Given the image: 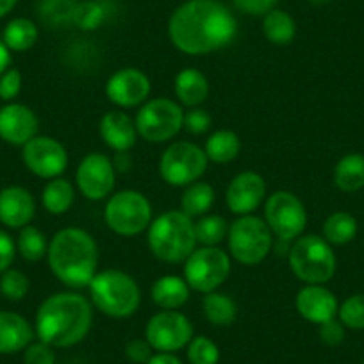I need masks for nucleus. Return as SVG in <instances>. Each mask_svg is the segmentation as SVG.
<instances>
[{"mask_svg": "<svg viewBox=\"0 0 364 364\" xmlns=\"http://www.w3.org/2000/svg\"><path fill=\"white\" fill-rule=\"evenodd\" d=\"M236 33V18L220 0H188L175 9L168 23L171 43L188 55L222 50Z\"/></svg>", "mask_w": 364, "mask_h": 364, "instance_id": "obj_1", "label": "nucleus"}, {"mask_svg": "<svg viewBox=\"0 0 364 364\" xmlns=\"http://www.w3.org/2000/svg\"><path fill=\"white\" fill-rule=\"evenodd\" d=\"M93 325V304L75 291L50 295L38 307L34 332L54 348L79 345Z\"/></svg>", "mask_w": 364, "mask_h": 364, "instance_id": "obj_2", "label": "nucleus"}, {"mask_svg": "<svg viewBox=\"0 0 364 364\" xmlns=\"http://www.w3.org/2000/svg\"><path fill=\"white\" fill-rule=\"evenodd\" d=\"M47 259L58 281L68 288H87L99 268V248L86 230L66 227L50 240Z\"/></svg>", "mask_w": 364, "mask_h": 364, "instance_id": "obj_3", "label": "nucleus"}, {"mask_svg": "<svg viewBox=\"0 0 364 364\" xmlns=\"http://www.w3.org/2000/svg\"><path fill=\"white\" fill-rule=\"evenodd\" d=\"M149 248L164 262L186 261L197 248V232L193 218L182 211H168L152 220L149 225Z\"/></svg>", "mask_w": 364, "mask_h": 364, "instance_id": "obj_4", "label": "nucleus"}, {"mask_svg": "<svg viewBox=\"0 0 364 364\" xmlns=\"http://www.w3.org/2000/svg\"><path fill=\"white\" fill-rule=\"evenodd\" d=\"M87 288L93 307L117 320L132 316L141 304L138 282L122 269L97 272Z\"/></svg>", "mask_w": 364, "mask_h": 364, "instance_id": "obj_5", "label": "nucleus"}, {"mask_svg": "<svg viewBox=\"0 0 364 364\" xmlns=\"http://www.w3.org/2000/svg\"><path fill=\"white\" fill-rule=\"evenodd\" d=\"M289 268L306 284H325L336 273V254L325 237L309 234L293 241L289 248Z\"/></svg>", "mask_w": 364, "mask_h": 364, "instance_id": "obj_6", "label": "nucleus"}, {"mask_svg": "<svg viewBox=\"0 0 364 364\" xmlns=\"http://www.w3.org/2000/svg\"><path fill=\"white\" fill-rule=\"evenodd\" d=\"M229 252L237 262L254 266L264 261L273 247V236L264 218L255 215L240 216L229 225Z\"/></svg>", "mask_w": 364, "mask_h": 364, "instance_id": "obj_7", "label": "nucleus"}, {"mask_svg": "<svg viewBox=\"0 0 364 364\" xmlns=\"http://www.w3.org/2000/svg\"><path fill=\"white\" fill-rule=\"evenodd\" d=\"M106 225L118 236H138L152 223V205L149 198L136 190L118 191L104 209Z\"/></svg>", "mask_w": 364, "mask_h": 364, "instance_id": "obj_8", "label": "nucleus"}, {"mask_svg": "<svg viewBox=\"0 0 364 364\" xmlns=\"http://www.w3.org/2000/svg\"><path fill=\"white\" fill-rule=\"evenodd\" d=\"M208 156L204 149L191 141H175L168 145L159 161V173L170 186L184 188L204 175L208 170Z\"/></svg>", "mask_w": 364, "mask_h": 364, "instance_id": "obj_9", "label": "nucleus"}, {"mask_svg": "<svg viewBox=\"0 0 364 364\" xmlns=\"http://www.w3.org/2000/svg\"><path fill=\"white\" fill-rule=\"evenodd\" d=\"M230 257L218 247L195 248L184 261V279L198 293L216 291L229 279Z\"/></svg>", "mask_w": 364, "mask_h": 364, "instance_id": "obj_10", "label": "nucleus"}, {"mask_svg": "<svg viewBox=\"0 0 364 364\" xmlns=\"http://www.w3.org/2000/svg\"><path fill=\"white\" fill-rule=\"evenodd\" d=\"M138 134L149 143H164L175 138L184 127V111L181 104L170 99H152L136 114Z\"/></svg>", "mask_w": 364, "mask_h": 364, "instance_id": "obj_11", "label": "nucleus"}, {"mask_svg": "<svg viewBox=\"0 0 364 364\" xmlns=\"http://www.w3.org/2000/svg\"><path fill=\"white\" fill-rule=\"evenodd\" d=\"M264 222L281 241H295L306 230V205L291 191H275L264 204Z\"/></svg>", "mask_w": 364, "mask_h": 364, "instance_id": "obj_12", "label": "nucleus"}, {"mask_svg": "<svg viewBox=\"0 0 364 364\" xmlns=\"http://www.w3.org/2000/svg\"><path fill=\"white\" fill-rule=\"evenodd\" d=\"M193 336L190 318L178 311H159L150 318L145 328V339L152 345L154 352H178L188 346Z\"/></svg>", "mask_w": 364, "mask_h": 364, "instance_id": "obj_13", "label": "nucleus"}, {"mask_svg": "<svg viewBox=\"0 0 364 364\" xmlns=\"http://www.w3.org/2000/svg\"><path fill=\"white\" fill-rule=\"evenodd\" d=\"M117 170L113 161L104 154L91 152L82 157L75 171V182L87 200H104L114 190Z\"/></svg>", "mask_w": 364, "mask_h": 364, "instance_id": "obj_14", "label": "nucleus"}, {"mask_svg": "<svg viewBox=\"0 0 364 364\" xmlns=\"http://www.w3.org/2000/svg\"><path fill=\"white\" fill-rule=\"evenodd\" d=\"M23 163L41 178H55L68 166V152L65 145L50 136H34L23 145Z\"/></svg>", "mask_w": 364, "mask_h": 364, "instance_id": "obj_15", "label": "nucleus"}, {"mask_svg": "<svg viewBox=\"0 0 364 364\" xmlns=\"http://www.w3.org/2000/svg\"><path fill=\"white\" fill-rule=\"evenodd\" d=\"M150 79L138 68H122L106 82V95L114 106L136 107L150 95Z\"/></svg>", "mask_w": 364, "mask_h": 364, "instance_id": "obj_16", "label": "nucleus"}, {"mask_svg": "<svg viewBox=\"0 0 364 364\" xmlns=\"http://www.w3.org/2000/svg\"><path fill=\"white\" fill-rule=\"evenodd\" d=\"M266 197V182L257 171H241L230 181L225 200L230 213L237 216L252 215Z\"/></svg>", "mask_w": 364, "mask_h": 364, "instance_id": "obj_17", "label": "nucleus"}, {"mask_svg": "<svg viewBox=\"0 0 364 364\" xmlns=\"http://www.w3.org/2000/svg\"><path fill=\"white\" fill-rule=\"evenodd\" d=\"M296 311L304 320L311 323L321 325L328 320H334L339 311L338 299L331 289L323 284H306L295 299Z\"/></svg>", "mask_w": 364, "mask_h": 364, "instance_id": "obj_18", "label": "nucleus"}, {"mask_svg": "<svg viewBox=\"0 0 364 364\" xmlns=\"http://www.w3.org/2000/svg\"><path fill=\"white\" fill-rule=\"evenodd\" d=\"M38 136V117L23 104H8L0 109V138L9 145L23 146Z\"/></svg>", "mask_w": 364, "mask_h": 364, "instance_id": "obj_19", "label": "nucleus"}, {"mask_svg": "<svg viewBox=\"0 0 364 364\" xmlns=\"http://www.w3.org/2000/svg\"><path fill=\"white\" fill-rule=\"evenodd\" d=\"M36 213V200L22 186H8L0 191V222L9 229H23Z\"/></svg>", "mask_w": 364, "mask_h": 364, "instance_id": "obj_20", "label": "nucleus"}, {"mask_svg": "<svg viewBox=\"0 0 364 364\" xmlns=\"http://www.w3.org/2000/svg\"><path fill=\"white\" fill-rule=\"evenodd\" d=\"M99 129L104 143L114 152H129L139 136L134 120L124 111H107L100 118Z\"/></svg>", "mask_w": 364, "mask_h": 364, "instance_id": "obj_21", "label": "nucleus"}, {"mask_svg": "<svg viewBox=\"0 0 364 364\" xmlns=\"http://www.w3.org/2000/svg\"><path fill=\"white\" fill-rule=\"evenodd\" d=\"M34 328L22 314L0 311V355L23 352L34 339Z\"/></svg>", "mask_w": 364, "mask_h": 364, "instance_id": "obj_22", "label": "nucleus"}, {"mask_svg": "<svg viewBox=\"0 0 364 364\" xmlns=\"http://www.w3.org/2000/svg\"><path fill=\"white\" fill-rule=\"evenodd\" d=\"M191 288L186 279L178 275H163L150 289L152 302L163 311H177L190 300Z\"/></svg>", "mask_w": 364, "mask_h": 364, "instance_id": "obj_23", "label": "nucleus"}, {"mask_svg": "<svg viewBox=\"0 0 364 364\" xmlns=\"http://www.w3.org/2000/svg\"><path fill=\"white\" fill-rule=\"evenodd\" d=\"M175 95L186 107H198L209 97V80L200 70L186 68L175 77Z\"/></svg>", "mask_w": 364, "mask_h": 364, "instance_id": "obj_24", "label": "nucleus"}, {"mask_svg": "<svg viewBox=\"0 0 364 364\" xmlns=\"http://www.w3.org/2000/svg\"><path fill=\"white\" fill-rule=\"evenodd\" d=\"M334 184L345 193H353L364 188V156L346 154L334 168Z\"/></svg>", "mask_w": 364, "mask_h": 364, "instance_id": "obj_25", "label": "nucleus"}, {"mask_svg": "<svg viewBox=\"0 0 364 364\" xmlns=\"http://www.w3.org/2000/svg\"><path fill=\"white\" fill-rule=\"evenodd\" d=\"M241 141L240 136L229 129H220V131L213 132L208 138L204 146V152L209 161L218 164L230 163L240 156Z\"/></svg>", "mask_w": 364, "mask_h": 364, "instance_id": "obj_26", "label": "nucleus"}, {"mask_svg": "<svg viewBox=\"0 0 364 364\" xmlns=\"http://www.w3.org/2000/svg\"><path fill=\"white\" fill-rule=\"evenodd\" d=\"M202 311L209 323L215 327H229L237 318V306L229 295L213 291L208 293L202 300Z\"/></svg>", "mask_w": 364, "mask_h": 364, "instance_id": "obj_27", "label": "nucleus"}, {"mask_svg": "<svg viewBox=\"0 0 364 364\" xmlns=\"http://www.w3.org/2000/svg\"><path fill=\"white\" fill-rule=\"evenodd\" d=\"M262 33L266 40L275 45H288L295 40L296 23L289 13L282 9H272L262 18Z\"/></svg>", "mask_w": 364, "mask_h": 364, "instance_id": "obj_28", "label": "nucleus"}, {"mask_svg": "<svg viewBox=\"0 0 364 364\" xmlns=\"http://www.w3.org/2000/svg\"><path fill=\"white\" fill-rule=\"evenodd\" d=\"M73 200H75V190L66 178H50V182L43 188V193H41L43 208L50 215H65L72 208Z\"/></svg>", "mask_w": 364, "mask_h": 364, "instance_id": "obj_29", "label": "nucleus"}, {"mask_svg": "<svg viewBox=\"0 0 364 364\" xmlns=\"http://www.w3.org/2000/svg\"><path fill=\"white\" fill-rule=\"evenodd\" d=\"M215 190L208 182H193L190 186H186L184 193L181 198V211L188 215L190 218L195 216H204L205 213L211 209L215 204Z\"/></svg>", "mask_w": 364, "mask_h": 364, "instance_id": "obj_30", "label": "nucleus"}, {"mask_svg": "<svg viewBox=\"0 0 364 364\" xmlns=\"http://www.w3.org/2000/svg\"><path fill=\"white\" fill-rule=\"evenodd\" d=\"M6 47L15 52H26L38 41V27L29 18H15L6 26L4 40Z\"/></svg>", "mask_w": 364, "mask_h": 364, "instance_id": "obj_31", "label": "nucleus"}, {"mask_svg": "<svg viewBox=\"0 0 364 364\" xmlns=\"http://www.w3.org/2000/svg\"><path fill=\"white\" fill-rule=\"evenodd\" d=\"M357 234V220L350 213H334L323 223V237L331 245L350 243Z\"/></svg>", "mask_w": 364, "mask_h": 364, "instance_id": "obj_32", "label": "nucleus"}, {"mask_svg": "<svg viewBox=\"0 0 364 364\" xmlns=\"http://www.w3.org/2000/svg\"><path fill=\"white\" fill-rule=\"evenodd\" d=\"M195 232L202 247H218L229 234V223L220 215H204L195 223Z\"/></svg>", "mask_w": 364, "mask_h": 364, "instance_id": "obj_33", "label": "nucleus"}, {"mask_svg": "<svg viewBox=\"0 0 364 364\" xmlns=\"http://www.w3.org/2000/svg\"><path fill=\"white\" fill-rule=\"evenodd\" d=\"M16 248H18L20 255H22L26 261L36 262L47 255L48 241L40 229H36V227L33 225H26L23 229H20Z\"/></svg>", "mask_w": 364, "mask_h": 364, "instance_id": "obj_34", "label": "nucleus"}, {"mask_svg": "<svg viewBox=\"0 0 364 364\" xmlns=\"http://www.w3.org/2000/svg\"><path fill=\"white\" fill-rule=\"evenodd\" d=\"M188 360L190 364H218L220 363V348L213 339L208 336H193L188 343Z\"/></svg>", "mask_w": 364, "mask_h": 364, "instance_id": "obj_35", "label": "nucleus"}, {"mask_svg": "<svg viewBox=\"0 0 364 364\" xmlns=\"http://www.w3.org/2000/svg\"><path fill=\"white\" fill-rule=\"evenodd\" d=\"M0 293L8 300L18 302V300L26 299V295L29 293V279L20 269H6L0 277Z\"/></svg>", "mask_w": 364, "mask_h": 364, "instance_id": "obj_36", "label": "nucleus"}, {"mask_svg": "<svg viewBox=\"0 0 364 364\" xmlns=\"http://www.w3.org/2000/svg\"><path fill=\"white\" fill-rule=\"evenodd\" d=\"M75 6L77 2L73 0H41L40 15L50 26H61L65 22H72Z\"/></svg>", "mask_w": 364, "mask_h": 364, "instance_id": "obj_37", "label": "nucleus"}, {"mask_svg": "<svg viewBox=\"0 0 364 364\" xmlns=\"http://www.w3.org/2000/svg\"><path fill=\"white\" fill-rule=\"evenodd\" d=\"M104 18H106V11H104L102 6L99 2H91L90 0V2H82V4L75 6L72 22L79 29L93 31L102 26Z\"/></svg>", "mask_w": 364, "mask_h": 364, "instance_id": "obj_38", "label": "nucleus"}, {"mask_svg": "<svg viewBox=\"0 0 364 364\" xmlns=\"http://www.w3.org/2000/svg\"><path fill=\"white\" fill-rule=\"evenodd\" d=\"M339 321L346 328L363 331L364 328V293L352 295L339 306Z\"/></svg>", "mask_w": 364, "mask_h": 364, "instance_id": "obj_39", "label": "nucleus"}, {"mask_svg": "<svg viewBox=\"0 0 364 364\" xmlns=\"http://www.w3.org/2000/svg\"><path fill=\"white\" fill-rule=\"evenodd\" d=\"M23 364H55V348L41 339L33 341L23 350Z\"/></svg>", "mask_w": 364, "mask_h": 364, "instance_id": "obj_40", "label": "nucleus"}, {"mask_svg": "<svg viewBox=\"0 0 364 364\" xmlns=\"http://www.w3.org/2000/svg\"><path fill=\"white\" fill-rule=\"evenodd\" d=\"M22 90V73L16 68H8L0 75V99L13 100Z\"/></svg>", "mask_w": 364, "mask_h": 364, "instance_id": "obj_41", "label": "nucleus"}, {"mask_svg": "<svg viewBox=\"0 0 364 364\" xmlns=\"http://www.w3.org/2000/svg\"><path fill=\"white\" fill-rule=\"evenodd\" d=\"M211 127V117L208 111L200 109V107H193L191 111L184 113V129L190 134H204Z\"/></svg>", "mask_w": 364, "mask_h": 364, "instance_id": "obj_42", "label": "nucleus"}, {"mask_svg": "<svg viewBox=\"0 0 364 364\" xmlns=\"http://www.w3.org/2000/svg\"><path fill=\"white\" fill-rule=\"evenodd\" d=\"M125 355L131 363L134 364H146L150 360V357L154 355V348L146 339H131V341L125 345Z\"/></svg>", "mask_w": 364, "mask_h": 364, "instance_id": "obj_43", "label": "nucleus"}, {"mask_svg": "<svg viewBox=\"0 0 364 364\" xmlns=\"http://www.w3.org/2000/svg\"><path fill=\"white\" fill-rule=\"evenodd\" d=\"M320 339L327 346H339L345 339V325L339 320H328L320 325Z\"/></svg>", "mask_w": 364, "mask_h": 364, "instance_id": "obj_44", "label": "nucleus"}, {"mask_svg": "<svg viewBox=\"0 0 364 364\" xmlns=\"http://www.w3.org/2000/svg\"><path fill=\"white\" fill-rule=\"evenodd\" d=\"M232 2L237 9L254 16H264L277 6V0H232Z\"/></svg>", "mask_w": 364, "mask_h": 364, "instance_id": "obj_45", "label": "nucleus"}, {"mask_svg": "<svg viewBox=\"0 0 364 364\" xmlns=\"http://www.w3.org/2000/svg\"><path fill=\"white\" fill-rule=\"evenodd\" d=\"M16 255V245L8 232L0 230V273L11 268Z\"/></svg>", "mask_w": 364, "mask_h": 364, "instance_id": "obj_46", "label": "nucleus"}, {"mask_svg": "<svg viewBox=\"0 0 364 364\" xmlns=\"http://www.w3.org/2000/svg\"><path fill=\"white\" fill-rule=\"evenodd\" d=\"M146 364H184L175 353L156 352Z\"/></svg>", "mask_w": 364, "mask_h": 364, "instance_id": "obj_47", "label": "nucleus"}, {"mask_svg": "<svg viewBox=\"0 0 364 364\" xmlns=\"http://www.w3.org/2000/svg\"><path fill=\"white\" fill-rule=\"evenodd\" d=\"M9 65H11V50L0 40V75L9 68Z\"/></svg>", "mask_w": 364, "mask_h": 364, "instance_id": "obj_48", "label": "nucleus"}, {"mask_svg": "<svg viewBox=\"0 0 364 364\" xmlns=\"http://www.w3.org/2000/svg\"><path fill=\"white\" fill-rule=\"evenodd\" d=\"M16 2H18V0H0V18L8 15V13L15 8Z\"/></svg>", "mask_w": 364, "mask_h": 364, "instance_id": "obj_49", "label": "nucleus"}, {"mask_svg": "<svg viewBox=\"0 0 364 364\" xmlns=\"http://www.w3.org/2000/svg\"><path fill=\"white\" fill-rule=\"evenodd\" d=\"M363 364H364V363H363Z\"/></svg>", "mask_w": 364, "mask_h": 364, "instance_id": "obj_50", "label": "nucleus"}]
</instances>
